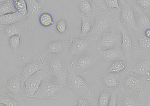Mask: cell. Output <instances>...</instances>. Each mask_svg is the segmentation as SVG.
<instances>
[{
  "mask_svg": "<svg viewBox=\"0 0 150 106\" xmlns=\"http://www.w3.org/2000/svg\"><path fill=\"white\" fill-rule=\"evenodd\" d=\"M67 84L70 89L82 96L91 97L93 95V90L90 86L80 76L74 72L69 74Z\"/></svg>",
  "mask_w": 150,
  "mask_h": 106,
  "instance_id": "6da1fadb",
  "label": "cell"
},
{
  "mask_svg": "<svg viewBox=\"0 0 150 106\" xmlns=\"http://www.w3.org/2000/svg\"><path fill=\"white\" fill-rule=\"evenodd\" d=\"M61 94V88L57 82L48 80L42 83L34 97L38 99H54Z\"/></svg>",
  "mask_w": 150,
  "mask_h": 106,
  "instance_id": "7a4b0ae2",
  "label": "cell"
},
{
  "mask_svg": "<svg viewBox=\"0 0 150 106\" xmlns=\"http://www.w3.org/2000/svg\"><path fill=\"white\" fill-rule=\"evenodd\" d=\"M44 73L40 70L25 81L24 93L28 98L34 97L42 83Z\"/></svg>",
  "mask_w": 150,
  "mask_h": 106,
  "instance_id": "3957f363",
  "label": "cell"
},
{
  "mask_svg": "<svg viewBox=\"0 0 150 106\" xmlns=\"http://www.w3.org/2000/svg\"><path fill=\"white\" fill-rule=\"evenodd\" d=\"M122 6L121 17L127 27L130 30L138 31L133 8L126 1H120Z\"/></svg>",
  "mask_w": 150,
  "mask_h": 106,
  "instance_id": "277c9868",
  "label": "cell"
},
{
  "mask_svg": "<svg viewBox=\"0 0 150 106\" xmlns=\"http://www.w3.org/2000/svg\"><path fill=\"white\" fill-rule=\"evenodd\" d=\"M117 27L122 34V49L127 60L131 59L132 41L130 36H129L124 27L118 24Z\"/></svg>",
  "mask_w": 150,
  "mask_h": 106,
  "instance_id": "5b68a950",
  "label": "cell"
},
{
  "mask_svg": "<svg viewBox=\"0 0 150 106\" xmlns=\"http://www.w3.org/2000/svg\"><path fill=\"white\" fill-rule=\"evenodd\" d=\"M148 77H142L129 75L125 78L124 84L126 86L135 91H143L145 82L148 80Z\"/></svg>",
  "mask_w": 150,
  "mask_h": 106,
  "instance_id": "8992f818",
  "label": "cell"
},
{
  "mask_svg": "<svg viewBox=\"0 0 150 106\" xmlns=\"http://www.w3.org/2000/svg\"><path fill=\"white\" fill-rule=\"evenodd\" d=\"M132 72L140 77H148L150 76V57L137 64L132 69Z\"/></svg>",
  "mask_w": 150,
  "mask_h": 106,
  "instance_id": "52a82bcc",
  "label": "cell"
},
{
  "mask_svg": "<svg viewBox=\"0 0 150 106\" xmlns=\"http://www.w3.org/2000/svg\"><path fill=\"white\" fill-rule=\"evenodd\" d=\"M41 67L42 65L38 61H33L25 65L21 73V75L23 80L26 81L31 76L41 70Z\"/></svg>",
  "mask_w": 150,
  "mask_h": 106,
  "instance_id": "ba28073f",
  "label": "cell"
},
{
  "mask_svg": "<svg viewBox=\"0 0 150 106\" xmlns=\"http://www.w3.org/2000/svg\"><path fill=\"white\" fill-rule=\"evenodd\" d=\"M6 88L7 91L15 95H18L21 90V82L19 78L14 77L11 78L6 84Z\"/></svg>",
  "mask_w": 150,
  "mask_h": 106,
  "instance_id": "9c48e42d",
  "label": "cell"
},
{
  "mask_svg": "<svg viewBox=\"0 0 150 106\" xmlns=\"http://www.w3.org/2000/svg\"><path fill=\"white\" fill-rule=\"evenodd\" d=\"M23 17L24 15L17 11L15 13L1 16L0 23L5 26L12 25L21 20Z\"/></svg>",
  "mask_w": 150,
  "mask_h": 106,
  "instance_id": "30bf717a",
  "label": "cell"
},
{
  "mask_svg": "<svg viewBox=\"0 0 150 106\" xmlns=\"http://www.w3.org/2000/svg\"><path fill=\"white\" fill-rule=\"evenodd\" d=\"M88 45V43L85 40L80 38L74 39L70 47V53L72 55L81 53L86 50Z\"/></svg>",
  "mask_w": 150,
  "mask_h": 106,
  "instance_id": "8fae6325",
  "label": "cell"
},
{
  "mask_svg": "<svg viewBox=\"0 0 150 106\" xmlns=\"http://www.w3.org/2000/svg\"><path fill=\"white\" fill-rule=\"evenodd\" d=\"M120 79V76L117 74L107 73L103 78V84L108 87H115L119 85Z\"/></svg>",
  "mask_w": 150,
  "mask_h": 106,
  "instance_id": "7c38bea8",
  "label": "cell"
},
{
  "mask_svg": "<svg viewBox=\"0 0 150 106\" xmlns=\"http://www.w3.org/2000/svg\"><path fill=\"white\" fill-rule=\"evenodd\" d=\"M101 54L106 60H113L121 56L122 52L119 48H112L102 50Z\"/></svg>",
  "mask_w": 150,
  "mask_h": 106,
  "instance_id": "4fadbf2b",
  "label": "cell"
},
{
  "mask_svg": "<svg viewBox=\"0 0 150 106\" xmlns=\"http://www.w3.org/2000/svg\"><path fill=\"white\" fill-rule=\"evenodd\" d=\"M64 44L62 41H54L50 43L47 46V51L49 54L61 53L64 50Z\"/></svg>",
  "mask_w": 150,
  "mask_h": 106,
  "instance_id": "5bb4252c",
  "label": "cell"
},
{
  "mask_svg": "<svg viewBox=\"0 0 150 106\" xmlns=\"http://www.w3.org/2000/svg\"><path fill=\"white\" fill-rule=\"evenodd\" d=\"M92 63L93 60L90 57L83 56L78 59L76 65L77 68L81 70H86L89 68Z\"/></svg>",
  "mask_w": 150,
  "mask_h": 106,
  "instance_id": "9a60e30c",
  "label": "cell"
},
{
  "mask_svg": "<svg viewBox=\"0 0 150 106\" xmlns=\"http://www.w3.org/2000/svg\"><path fill=\"white\" fill-rule=\"evenodd\" d=\"M17 12L15 7L14 6L13 1H7L5 2L0 7V15L1 16L6 15L8 14H11Z\"/></svg>",
  "mask_w": 150,
  "mask_h": 106,
  "instance_id": "2e32d148",
  "label": "cell"
},
{
  "mask_svg": "<svg viewBox=\"0 0 150 106\" xmlns=\"http://www.w3.org/2000/svg\"><path fill=\"white\" fill-rule=\"evenodd\" d=\"M117 43V38L112 34H107L102 38L101 43L103 46L106 47H111Z\"/></svg>",
  "mask_w": 150,
  "mask_h": 106,
  "instance_id": "e0dca14e",
  "label": "cell"
},
{
  "mask_svg": "<svg viewBox=\"0 0 150 106\" xmlns=\"http://www.w3.org/2000/svg\"><path fill=\"white\" fill-rule=\"evenodd\" d=\"M124 63L121 61H117L112 63L108 70L107 73L118 74L122 71L125 68Z\"/></svg>",
  "mask_w": 150,
  "mask_h": 106,
  "instance_id": "ac0fdd59",
  "label": "cell"
},
{
  "mask_svg": "<svg viewBox=\"0 0 150 106\" xmlns=\"http://www.w3.org/2000/svg\"><path fill=\"white\" fill-rule=\"evenodd\" d=\"M14 6L17 11L23 15H25L28 12L27 6L25 0H15L13 1Z\"/></svg>",
  "mask_w": 150,
  "mask_h": 106,
  "instance_id": "d6986e66",
  "label": "cell"
},
{
  "mask_svg": "<svg viewBox=\"0 0 150 106\" xmlns=\"http://www.w3.org/2000/svg\"><path fill=\"white\" fill-rule=\"evenodd\" d=\"M49 67L53 73L57 75L61 73L63 70V64L58 59H55L51 61L50 63Z\"/></svg>",
  "mask_w": 150,
  "mask_h": 106,
  "instance_id": "ffe728a7",
  "label": "cell"
},
{
  "mask_svg": "<svg viewBox=\"0 0 150 106\" xmlns=\"http://www.w3.org/2000/svg\"><path fill=\"white\" fill-rule=\"evenodd\" d=\"M27 6L28 12L30 14H37L40 10L39 3L34 0H27L26 1Z\"/></svg>",
  "mask_w": 150,
  "mask_h": 106,
  "instance_id": "44dd1931",
  "label": "cell"
},
{
  "mask_svg": "<svg viewBox=\"0 0 150 106\" xmlns=\"http://www.w3.org/2000/svg\"><path fill=\"white\" fill-rule=\"evenodd\" d=\"M136 10L138 14L139 22L142 26L148 27L150 24V20L148 15L139 8L136 7Z\"/></svg>",
  "mask_w": 150,
  "mask_h": 106,
  "instance_id": "7402d4cb",
  "label": "cell"
},
{
  "mask_svg": "<svg viewBox=\"0 0 150 106\" xmlns=\"http://www.w3.org/2000/svg\"><path fill=\"white\" fill-rule=\"evenodd\" d=\"M139 43L142 49L147 50L150 48V38L147 37L145 34H141L139 36Z\"/></svg>",
  "mask_w": 150,
  "mask_h": 106,
  "instance_id": "603a6c76",
  "label": "cell"
},
{
  "mask_svg": "<svg viewBox=\"0 0 150 106\" xmlns=\"http://www.w3.org/2000/svg\"><path fill=\"white\" fill-rule=\"evenodd\" d=\"M40 22L44 27H49L53 24V18L51 15L47 13L42 14L40 17Z\"/></svg>",
  "mask_w": 150,
  "mask_h": 106,
  "instance_id": "cb8c5ba5",
  "label": "cell"
},
{
  "mask_svg": "<svg viewBox=\"0 0 150 106\" xmlns=\"http://www.w3.org/2000/svg\"><path fill=\"white\" fill-rule=\"evenodd\" d=\"M111 96L109 93L106 92L101 93L99 96L98 100L99 106H108Z\"/></svg>",
  "mask_w": 150,
  "mask_h": 106,
  "instance_id": "d4e9b609",
  "label": "cell"
},
{
  "mask_svg": "<svg viewBox=\"0 0 150 106\" xmlns=\"http://www.w3.org/2000/svg\"><path fill=\"white\" fill-rule=\"evenodd\" d=\"M91 30V24L84 15H82V27L81 33L82 36H86Z\"/></svg>",
  "mask_w": 150,
  "mask_h": 106,
  "instance_id": "484cf974",
  "label": "cell"
},
{
  "mask_svg": "<svg viewBox=\"0 0 150 106\" xmlns=\"http://www.w3.org/2000/svg\"><path fill=\"white\" fill-rule=\"evenodd\" d=\"M9 45L12 49L16 51L17 50L20 45V38L18 35H15L9 38Z\"/></svg>",
  "mask_w": 150,
  "mask_h": 106,
  "instance_id": "4316f807",
  "label": "cell"
},
{
  "mask_svg": "<svg viewBox=\"0 0 150 106\" xmlns=\"http://www.w3.org/2000/svg\"><path fill=\"white\" fill-rule=\"evenodd\" d=\"M0 103L6 106H19L17 102L12 98L7 97H2L0 99Z\"/></svg>",
  "mask_w": 150,
  "mask_h": 106,
  "instance_id": "83f0119b",
  "label": "cell"
},
{
  "mask_svg": "<svg viewBox=\"0 0 150 106\" xmlns=\"http://www.w3.org/2000/svg\"><path fill=\"white\" fill-rule=\"evenodd\" d=\"M79 8L82 12L87 14L90 11L91 9V3L88 1H82L79 4Z\"/></svg>",
  "mask_w": 150,
  "mask_h": 106,
  "instance_id": "f1b7e54d",
  "label": "cell"
},
{
  "mask_svg": "<svg viewBox=\"0 0 150 106\" xmlns=\"http://www.w3.org/2000/svg\"><path fill=\"white\" fill-rule=\"evenodd\" d=\"M18 29L15 26H10L7 27L5 30L6 34L10 38L12 36L17 35L18 33Z\"/></svg>",
  "mask_w": 150,
  "mask_h": 106,
  "instance_id": "f546056e",
  "label": "cell"
},
{
  "mask_svg": "<svg viewBox=\"0 0 150 106\" xmlns=\"http://www.w3.org/2000/svg\"><path fill=\"white\" fill-rule=\"evenodd\" d=\"M56 28L59 33H65L67 29L66 22L63 20H59L57 23Z\"/></svg>",
  "mask_w": 150,
  "mask_h": 106,
  "instance_id": "4dcf8cb0",
  "label": "cell"
},
{
  "mask_svg": "<svg viewBox=\"0 0 150 106\" xmlns=\"http://www.w3.org/2000/svg\"><path fill=\"white\" fill-rule=\"evenodd\" d=\"M106 3L108 7H109L111 9L116 8L118 10L120 9L118 0H107Z\"/></svg>",
  "mask_w": 150,
  "mask_h": 106,
  "instance_id": "1f68e13d",
  "label": "cell"
},
{
  "mask_svg": "<svg viewBox=\"0 0 150 106\" xmlns=\"http://www.w3.org/2000/svg\"><path fill=\"white\" fill-rule=\"evenodd\" d=\"M124 106H137L136 102L132 98L127 97L124 101Z\"/></svg>",
  "mask_w": 150,
  "mask_h": 106,
  "instance_id": "d6a6232c",
  "label": "cell"
},
{
  "mask_svg": "<svg viewBox=\"0 0 150 106\" xmlns=\"http://www.w3.org/2000/svg\"><path fill=\"white\" fill-rule=\"evenodd\" d=\"M107 25L108 22L106 20L104 19H101L98 21L97 27L98 29L103 30V29H106L107 27Z\"/></svg>",
  "mask_w": 150,
  "mask_h": 106,
  "instance_id": "836d02e7",
  "label": "cell"
},
{
  "mask_svg": "<svg viewBox=\"0 0 150 106\" xmlns=\"http://www.w3.org/2000/svg\"><path fill=\"white\" fill-rule=\"evenodd\" d=\"M117 97L116 93H113L112 94L108 106H117Z\"/></svg>",
  "mask_w": 150,
  "mask_h": 106,
  "instance_id": "e575fe53",
  "label": "cell"
},
{
  "mask_svg": "<svg viewBox=\"0 0 150 106\" xmlns=\"http://www.w3.org/2000/svg\"><path fill=\"white\" fill-rule=\"evenodd\" d=\"M137 3L144 8L150 7V0H138L137 1Z\"/></svg>",
  "mask_w": 150,
  "mask_h": 106,
  "instance_id": "d590c367",
  "label": "cell"
},
{
  "mask_svg": "<svg viewBox=\"0 0 150 106\" xmlns=\"http://www.w3.org/2000/svg\"><path fill=\"white\" fill-rule=\"evenodd\" d=\"M76 106H89L88 103L84 99L79 100Z\"/></svg>",
  "mask_w": 150,
  "mask_h": 106,
  "instance_id": "8d00e7d4",
  "label": "cell"
},
{
  "mask_svg": "<svg viewBox=\"0 0 150 106\" xmlns=\"http://www.w3.org/2000/svg\"><path fill=\"white\" fill-rule=\"evenodd\" d=\"M145 35H146L147 37L150 38V29H148V30H147V31H146Z\"/></svg>",
  "mask_w": 150,
  "mask_h": 106,
  "instance_id": "74e56055",
  "label": "cell"
},
{
  "mask_svg": "<svg viewBox=\"0 0 150 106\" xmlns=\"http://www.w3.org/2000/svg\"><path fill=\"white\" fill-rule=\"evenodd\" d=\"M1 106H5V105H4L2 104V105H1Z\"/></svg>",
  "mask_w": 150,
  "mask_h": 106,
  "instance_id": "f35d334b",
  "label": "cell"
},
{
  "mask_svg": "<svg viewBox=\"0 0 150 106\" xmlns=\"http://www.w3.org/2000/svg\"><path fill=\"white\" fill-rule=\"evenodd\" d=\"M148 81H150V78H149L148 80Z\"/></svg>",
  "mask_w": 150,
  "mask_h": 106,
  "instance_id": "ab89813d",
  "label": "cell"
}]
</instances>
